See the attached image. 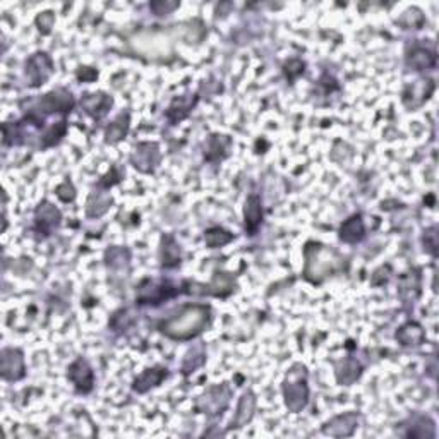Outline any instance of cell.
<instances>
[{"instance_id": "cell-36", "label": "cell", "mask_w": 439, "mask_h": 439, "mask_svg": "<svg viewBox=\"0 0 439 439\" xmlns=\"http://www.w3.org/2000/svg\"><path fill=\"white\" fill-rule=\"evenodd\" d=\"M285 74H287V78L290 79V81H294L295 78H299V76L304 74V62L299 60V58L290 60L287 65H285Z\"/></svg>"}, {"instance_id": "cell-31", "label": "cell", "mask_w": 439, "mask_h": 439, "mask_svg": "<svg viewBox=\"0 0 439 439\" xmlns=\"http://www.w3.org/2000/svg\"><path fill=\"white\" fill-rule=\"evenodd\" d=\"M233 235L229 230L222 229V226H211L204 232V242L210 249H217L226 246L229 242H232Z\"/></svg>"}, {"instance_id": "cell-3", "label": "cell", "mask_w": 439, "mask_h": 439, "mask_svg": "<svg viewBox=\"0 0 439 439\" xmlns=\"http://www.w3.org/2000/svg\"><path fill=\"white\" fill-rule=\"evenodd\" d=\"M307 367L301 362L292 365L285 376L281 391H283L285 407L292 413L302 412L309 404V381H307Z\"/></svg>"}, {"instance_id": "cell-11", "label": "cell", "mask_w": 439, "mask_h": 439, "mask_svg": "<svg viewBox=\"0 0 439 439\" xmlns=\"http://www.w3.org/2000/svg\"><path fill=\"white\" fill-rule=\"evenodd\" d=\"M358 422H361V419L356 412L340 413V415H335L324 424L323 433L331 438H349L356 433Z\"/></svg>"}, {"instance_id": "cell-22", "label": "cell", "mask_w": 439, "mask_h": 439, "mask_svg": "<svg viewBox=\"0 0 439 439\" xmlns=\"http://www.w3.org/2000/svg\"><path fill=\"white\" fill-rule=\"evenodd\" d=\"M167 376H168L167 369L160 367V365H156V367H151V369H146L144 372H141V374L134 379L133 390L136 391V393H146V391H149L151 388L158 386V384L162 383Z\"/></svg>"}, {"instance_id": "cell-21", "label": "cell", "mask_w": 439, "mask_h": 439, "mask_svg": "<svg viewBox=\"0 0 439 439\" xmlns=\"http://www.w3.org/2000/svg\"><path fill=\"white\" fill-rule=\"evenodd\" d=\"M407 65L413 71H429L436 67V53L422 45H415L407 55Z\"/></svg>"}, {"instance_id": "cell-26", "label": "cell", "mask_w": 439, "mask_h": 439, "mask_svg": "<svg viewBox=\"0 0 439 439\" xmlns=\"http://www.w3.org/2000/svg\"><path fill=\"white\" fill-rule=\"evenodd\" d=\"M129 113H120V115L107 127V131H105V142H107V144H117V142H120L127 136V133H129Z\"/></svg>"}, {"instance_id": "cell-27", "label": "cell", "mask_w": 439, "mask_h": 439, "mask_svg": "<svg viewBox=\"0 0 439 439\" xmlns=\"http://www.w3.org/2000/svg\"><path fill=\"white\" fill-rule=\"evenodd\" d=\"M230 146H232V141H230L229 136L215 134V136H211L210 141H208L204 156H206L208 162H220V160H223L229 155Z\"/></svg>"}, {"instance_id": "cell-38", "label": "cell", "mask_w": 439, "mask_h": 439, "mask_svg": "<svg viewBox=\"0 0 439 439\" xmlns=\"http://www.w3.org/2000/svg\"><path fill=\"white\" fill-rule=\"evenodd\" d=\"M426 235H424V246H426L427 251L433 256H436V247H438V233H436V226H431L427 229Z\"/></svg>"}, {"instance_id": "cell-6", "label": "cell", "mask_w": 439, "mask_h": 439, "mask_svg": "<svg viewBox=\"0 0 439 439\" xmlns=\"http://www.w3.org/2000/svg\"><path fill=\"white\" fill-rule=\"evenodd\" d=\"M179 288L165 280H144L138 288V304L141 306H158L179 294Z\"/></svg>"}, {"instance_id": "cell-20", "label": "cell", "mask_w": 439, "mask_h": 439, "mask_svg": "<svg viewBox=\"0 0 439 439\" xmlns=\"http://www.w3.org/2000/svg\"><path fill=\"white\" fill-rule=\"evenodd\" d=\"M365 237V225L362 215H352L349 220L342 223L340 226V240L345 244H357Z\"/></svg>"}, {"instance_id": "cell-1", "label": "cell", "mask_w": 439, "mask_h": 439, "mask_svg": "<svg viewBox=\"0 0 439 439\" xmlns=\"http://www.w3.org/2000/svg\"><path fill=\"white\" fill-rule=\"evenodd\" d=\"M211 307L206 304H188L160 323V333L170 340L188 342L210 326Z\"/></svg>"}, {"instance_id": "cell-10", "label": "cell", "mask_w": 439, "mask_h": 439, "mask_svg": "<svg viewBox=\"0 0 439 439\" xmlns=\"http://www.w3.org/2000/svg\"><path fill=\"white\" fill-rule=\"evenodd\" d=\"M0 374L3 381H19L26 376V364H24V356L19 349L7 347L0 354Z\"/></svg>"}, {"instance_id": "cell-14", "label": "cell", "mask_w": 439, "mask_h": 439, "mask_svg": "<svg viewBox=\"0 0 439 439\" xmlns=\"http://www.w3.org/2000/svg\"><path fill=\"white\" fill-rule=\"evenodd\" d=\"M400 434L405 438H436V424L431 417L415 413L401 424Z\"/></svg>"}, {"instance_id": "cell-34", "label": "cell", "mask_w": 439, "mask_h": 439, "mask_svg": "<svg viewBox=\"0 0 439 439\" xmlns=\"http://www.w3.org/2000/svg\"><path fill=\"white\" fill-rule=\"evenodd\" d=\"M401 26H405L407 29H420V26L424 24V16H422V10L417 9V7H412V9L405 10L404 16L400 19Z\"/></svg>"}, {"instance_id": "cell-7", "label": "cell", "mask_w": 439, "mask_h": 439, "mask_svg": "<svg viewBox=\"0 0 439 439\" xmlns=\"http://www.w3.org/2000/svg\"><path fill=\"white\" fill-rule=\"evenodd\" d=\"M53 74V60L49 53L36 52L24 64V78L29 88H40Z\"/></svg>"}, {"instance_id": "cell-30", "label": "cell", "mask_w": 439, "mask_h": 439, "mask_svg": "<svg viewBox=\"0 0 439 439\" xmlns=\"http://www.w3.org/2000/svg\"><path fill=\"white\" fill-rule=\"evenodd\" d=\"M105 259H107V266L108 270L117 273L127 272L131 263V254L127 249L124 247H110L105 254Z\"/></svg>"}, {"instance_id": "cell-25", "label": "cell", "mask_w": 439, "mask_h": 439, "mask_svg": "<svg viewBox=\"0 0 439 439\" xmlns=\"http://www.w3.org/2000/svg\"><path fill=\"white\" fill-rule=\"evenodd\" d=\"M160 259H162L163 268H175L181 265V246L172 235L162 237V247H160Z\"/></svg>"}, {"instance_id": "cell-4", "label": "cell", "mask_w": 439, "mask_h": 439, "mask_svg": "<svg viewBox=\"0 0 439 439\" xmlns=\"http://www.w3.org/2000/svg\"><path fill=\"white\" fill-rule=\"evenodd\" d=\"M74 108V98H72L71 91H67L65 88H57V90L50 91L45 97L40 98L38 101V115L35 113H29L26 117L28 122H33L35 126H42L43 117L50 115V113H71V110Z\"/></svg>"}, {"instance_id": "cell-19", "label": "cell", "mask_w": 439, "mask_h": 439, "mask_svg": "<svg viewBox=\"0 0 439 439\" xmlns=\"http://www.w3.org/2000/svg\"><path fill=\"white\" fill-rule=\"evenodd\" d=\"M420 295V274L417 270L401 274L398 283V297L404 304H413Z\"/></svg>"}, {"instance_id": "cell-33", "label": "cell", "mask_w": 439, "mask_h": 439, "mask_svg": "<svg viewBox=\"0 0 439 439\" xmlns=\"http://www.w3.org/2000/svg\"><path fill=\"white\" fill-rule=\"evenodd\" d=\"M65 133H67V122L65 120L58 122L57 126L50 127L45 133V136H43V148H50V146L58 144L62 141V138L65 136Z\"/></svg>"}, {"instance_id": "cell-29", "label": "cell", "mask_w": 439, "mask_h": 439, "mask_svg": "<svg viewBox=\"0 0 439 439\" xmlns=\"http://www.w3.org/2000/svg\"><path fill=\"white\" fill-rule=\"evenodd\" d=\"M362 374V365L358 364L356 358H345L342 364L336 367V379H338L340 384H349L356 383Z\"/></svg>"}, {"instance_id": "cell-28", "label": "cell", "mask_w": 439, "mask_h": 439, "mask_svg": "<svg viewBox=\"0 0 439 439\" xmlns=\"http://www.w3.org/2000/svg\"><path fill=\"white\" fill-rule=\"evenodd\" d=\"M112 204V196L105 191H93L86 203V215L90 218H98L107 213Z\"/></svg>"}, {"instance_id": "cell-13", "label": "cell", "mask_w": 439, "mask_h": 439, "mask_svg": "<svg viewBox=\"0 0 439 439\" xmlns=\"http://www.w3.org/2000/svg\"><path fill=\"white\" fill-rule=\"evenodd\" d=\"M62 220V213L55 208L50 201H42L35 211V226L43 235H50L53 230L58 229Z\"/></svg>"}, {"instance_id": "cell-15", "label": "cell", "mask_w": 439, "mask_h": 439, "mask_svg": "<svg viewBox=\"0 0 439 439\" xmlns=\"http://www.w3.org/2000/svg\"><path fill=\"white\" fill-rule=\"evenodd\" d=\"M433 90L434 84L431 79H420V81L408 84V86L405 88L401 100H404L407 108H419L424 101H427V98L431 97Z\"/></svg>"}, {"instance_id": "cell-40", "label": "cell", "mask_w": 439, "mask_h": 439, "mask_svg": "<svg viewBox=\"0 0 439 439\" xmlns=\"http://www.w3.org/2000/svg\"><path fill=\"white\" fill-rule=\"evenodd\" d=\"M78 78L83 81H93L98 78V72L91 67H81V71L78 72Z\"/></svg>"}, {"instance_id": "cell-24", "label": "cell", "mask_w": 439, "mask_h": 439, "mask_svg": "<svg viewBox=\"0 0 439 439\" xmlns=\"http://www.w3.org/2000/svg\"><path fill=\"white\" fill-rule=\"evenodd\" d=\"M397 340L404 347H419L426 340V333L419 323L408 321L397 331Z\"/></svg>"}, {"instance_id": "cell-8", "label": "cell", "mask_w": 439, "mask_h": 439, "mask_svg": "<svg viewBox=\"0 0 439 439\" xmlns=\"http://www.w3.org/2000/svg\"><path fill=\"white\" fill-rule=\"evenodd\" d=\"M185 294H194V295H215V297H229L230 294H233L235 290V278L232 276V273L225 272H217L215 273L213 280L208 285L204 283H185Z\"/></svg>"}, {"instance_id": "cell-35", "label": "cell", "mask_w": 439, "mask_h": 439, "mask_svg": "<svg viewBox=\"0 0 439 439\" xmlns=\"http://www.w3.org/2000/svg\"><path fill=\"white\" fill-rule=\"evenodd\" d=\"M53 23L55 16L52 10H45V13L38 14V17H36V26H38V31L42 33V35H49V33L52 31Z\"/></svg>"}, {"instance_id": "cell-12", "label": "cell", "mask_w": 439, "mask_h": 439, "mask_svg": "<svg viewBox=\"0 0 439 439\" xmlns=\"http://www.w3.org/2000/svg\"><path fill=\"white\" fill-rule=\"evenodd\" d=\"M69 379L74 384L79 393H90L94 386V372L86 358L78 357L71 365L67 372Z\"/></svg>"}, {"instance_id": "cell-39", "label": "cell", "mask_w": 439, "mask_h": 439, "mask_svg": "<svg viewBox=\"0 0 439 439\" xmlns=\"http://www.w3.org/2000/svg\"><path fill=\"white\" fill-rule=\"evenodd\" d=\"M177 7H179V2H151L149 3V9H151L155 14H158V16L174 13Z\"/></svg>"}, {"instance_id": "cell-5", "label": "cell", "mask_w": 439, "mask_h": 439, "mask_svg": "<svg viewBox=\"0 0 439 439\" xmlns=\"http://www.w3.org/2000/svg\"><path fill=\"white\" fill-rule=\"evenodd\" d=\"M230 400H232L230 384H217V386H211L204 395H201L199 400H197V411L210 417L222 415L229 408Z\"/></svg>"}, {"instance_id": "cell-37", "label": "cell", "mask_w": 439, "mask_h": 439, "mask_svg": "<svg viewBox=\"0 0 439 439\" xmlns=\"http://www.w3.org/2000/svg\"><path fill=\"white\" fill-rule=\"evenodd\" d=\"M57 196H58V199H62L64 203H69V201H72L76 197L74 185H72L69 181L62 182V184L57 188Z\"/></svg>"}, {"instance_id": "cell-9", "label": "cell", "mask_w": 439, "mask_h": 439, "mask_svg": "<svg viewBox=\"0 0 439 439\" xmlns=\"http://www.w3.org/2000/svg\"><path fill=\"white\" fill-rule=\"evenodd\" d=\"M162 160L158 142H139L134 146V151L131 153V163L141 174H153Z\"/></svg>"}, {"instance_id": "cell-32", "label": "cell", "mask_w": 439, "mask_h": 439, "mask_svg": "<svg viewBox=\"0 0 439 439\" xmlns=\"http://www.w3.org/2000/svg\"><path fill=\"white\" fill-rule=\"evenodd\" d=\"M206 361V350H204L203 345H196L185 354L184 362H182V372L184 374H191V372L196 371L197 367L204 364Z\"/></svg>"}, {"instance_id": "cell-23", "label": "cell", "mask_w": 439, "mask_h": 439, "mask_svg": "<svg viewBox=\"0 0 439 439\" xmlns=\"http://www.w3.org/2000/svg\"><path fill=\"white\" fill-rule=\"evenodd\" d=\"M197 94H185V97L175 98L167 110V119L172 124H177L184 120L191 113V110L196 107Z\"/></svg>"}, {"instance_id": "cell-2", "label": "cell", "mask_w": 439, "mask_h": 439, "mask_svg": "<svg viewBox=\"0 0 439 439\" xmlns=\"http://www.w3.org/2000/svg\"><path fill=\"white\" fill-rule=\"evenodd\" d=\"M306 266H304V278L310 283H321L324 278L338 272L343 265V258L336 251L323 244L309 242L304 249Z\"/></svg>"}, {"instance_id": "cell-16", "label": "cell", "mask_w": 439, "mask_h": 439, "mask_svg": "<svg viewBox=\"0 0 439 439\" xmlns=\"http://www.w3.org/2000/svg\"><path fill=\"white\" fill-rule=\"evenodd\" d=\"M112 105V97H108L107 93H101V91L100 93H86L81 100L83 110L90 117H93L94 120L103 119V117L110 112Z\"/></svg>"}, {"instance_id": "cell-18", "label": "cell", "mask_w": 439, "mask_h": 439, "mask_svg": "<svg viewBox=\"0 0 439 439\" xmlns=\"http://www.w3.org/2000/svg\"><path fill=\"white\" fill-rule=\"evenodd\" d=\"M256 411V395L252 390L244 391V395L240 397L239 405H237V412L233 415L232 422H230V427H235V429H240V427L247 426L251 422V419L254 417Z\"/></svg>"}, {"instance_id": "cell-17", "label": "cell", "mask_w": 439, "mask_h": 439, "mask_svg": "<svg viewBox=\"0 0 439 439\" xmlns=\"http://www.w3.org/2000/svg\"><path fill=\"white\" fill-rule=\"evenodd\" d=\"M263 223V201L258 194H251L244 206V225L249 235H256Z\"/></svg>"}]
</instances>
